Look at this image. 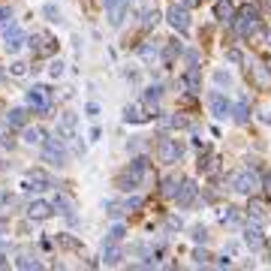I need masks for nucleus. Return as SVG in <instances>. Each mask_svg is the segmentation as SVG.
I'll list each match as a JSON object with an SVG mask.
<instances>
[{
  "instance_id": "obj_1",
  "label": "nucleus",
  "mask_w": 271,
  "mask_h": 271,
  "mask_svg": "<svg viewBox=\"0 0 271 271\" xmlns=\"http://www.w3.org/2000/svg\"><path fill=\"white\" fill-rule=\"evenodd\" d=\"M42 157L51 163V166H63V163H66V148H63V139H61V136L45 139V145H42Z\"/></svg>"
},
{
  "instance_id": "obj_2",
  "label": "nucleus",
  "mask_w": 271,
  "mask_h": 271,
  "mask_svg": "<svg viewBox=\"0 0 271 271\" xmlns=\"http://www.w3.org/2000/svg\"><path fill=\"white\" fill-rule=\"evenodd\" d=\"M160 160L163 163H178L181 154H184V145H181L178 139H160V148H157Z\"/></svg>"
},
{
  "instance_id": "obj_3",
  "label": "nucleus",
  "mask_w": 271,
  "mask_h": 271,
  "mask_svg": "<svg viewBox=\"0 0 271 271\" xmlns=\"http://www.w3.org/2000/svg\"><path fill=\"white\" fill-rule=\"evenodd\" d=\"M48 100H51V87H45V84H36V87H30V94H27V103L36 108V112H48Z\"/></svg>"
},
{
  "instance_id": "obj_4",
  "label": "nucleus",
  "mask_w": 271,
  "mask_h": 271,
  "mask_svg": "<svg viewBox=\"0 0 271 271\" xmlns=\"http://www.w3.org/2000/svg\"><path fill=\"white\" fill-rule=\"evenodd\" d=\"M229 181H232V187L238 190V193H253V190L259 187V178L253 175L250 169H244V172H235V175H232Z\"/></svg>"
},
{
  "instance_id": "obj_5",
  "label": "nucleus",
  "mask_w": 271,
  "mask_h": 271,
  "mask_svg": "<svg viewBox=\"0 0 271 271\" xmlns=\"http://www.w3.org/2000/svg\"><path fill=\"white\" fill-rule=\"evenodd\" d=\"M241 21H238V30H241V36H250V33H259L262 27H259V15H256V9L253 6H247V9H241Z\"/></svg>"
},
{
  "instance_id": "obj_6",
  "label": "nucleus",
  "mask_w": 271,
  "mask_h": 271,
  "mask_svg": "<svg viewBox=\"0 0 271 271\" xmlns=\"http://www.w3.org/2000/svg\"><path fill=\"white\" fill-rule=\"evenodd\" d=\"M154 112H157V108L145 105V103H136V105H126V108H124V121H126V124H142V121H148Z\"/></svg>"
},
{
  "instance_id": "obj_7",
  "label": "nucleus",
  "mask_w": 271,
  "mask_h": 271,
  "mask_svg": "<svg viewBox=\"0 0 271 271\" xmlns=\"http://www.w3.org/2000/svg\"><path fill=\"white\" fill-rule=\"evenodd\" d=\"M169 24H172L178 33H187V30H190V15H187V9L178 6V3H172V6H169Z\"/></svg>"
},
{
  "instance_id": "obj_8",
  "label": "nucleus",
  "mask_w": 271,
  "mask_h": 271,
  "mask_svg": "<svg viewBox=\"0 0 271 271\" xmlns=\"http://www.w3.org/2000/svg\"><path fill=\"white\" fill-rule=\"evenodd\" d=\"M208 105H211V112H214V118H226V115H232V103L220 94V90H214V94H208Z\"/></svg>"
},
{
  "instance_id": "obj_9",
  "label": "nucleus",
  "mask_w": 271,
  "mask_h": 271,
  "mask_svg": "<svg viewBox=\"0 0 271 271\" xmlns=\"http://www.w3.org/2000/svg\"><path fill=\"white\" fill-rule=\"evenodd\" d=\"M51 202H42V199H33V202L27 205V217L30 220H45V217H51Z\"/></svg>"
},
{
  "instance_id": "obj_10",
  "label": "nucleus",
  "mask_w": 271,
  "mask_h": 271,
  "mask_svg": "<svg viewBox=\"0 0 271 271\" xmlns=\"http://www.w3.org/2000/svg\"><path fill=\"white\" fill-rule=\"evenodd\" d=\"M72 133H76V115H72V112H63L61 121H58V136L66 142V139H72Z\"/></svg>"
},
{
  "instance_id": "obj_11",
  "label": "nucleus",
  "mask_w": 271,
  "mask_h": 271,
  "mask_svg": "<svg viewBox=\"0 0 271 271\" xmlns=\"http://www.w3.org/2000/svg\"><path fill=\"white\" fill-rule=\"evenodd\" d=\"M193 196H196V184H193V181H184V184H181L178 190H175V199H178V205H190L193 202Z\"/></svg>"
},
{
  "instance_id": "obj_12",
  "label": "nucleus",
  "mask_w": 271,
  "mask_h": 271,
  "mask_svg": "<svg viewBox=\"0 0 271 271\" xmlns=\"http://www.w3.org/2000/svg\"><path fill=\"white\" fill-rule=\"evenodd\" d=\"M121 256H124V253H121L118 241H105V244H103V262H105V265H118Z\"/></svg>"
},
{
  "instance_id": "obj_13",
  "label": "nucleus",
  "mask_w": 271,
  "mask_h": 271,
  "mask_svg": "<svg viewBox=\"0 0 271 271\" xmlns=\"http://www.w3.org/2000/svg\"><path fill=\"white\" fill-rule=\"evenodd\" d=\"M21 42H24V30L18 27V24H9V30H6V48L9 51H18V48H21Z\"/></svg>"
},
{
  "instance_id": "obj_14",
  "label": "nucleus",
  "mask_w": 271,
  "mask_h": 271,
  "mask_svg": "<svg viewBox=\"0 0 271 271\" xmlns=\"http://www.w3.org/2000/svg\"><path fill=\"white\" fill-rule=\"evenodd\" d=\"M244 241H247L250 250H262V247H265V238H262V232H259L256 226H247V229H244Z\"/></svg>"
},
{
  "instance_id": "obj_15",
  "label": "nucleus",
  "mask_w": 271,
  "mask_h": 271,
  "mask_svg": "<svg viewBox=\"0 0 271 271\" xmlns=\"http://www.w3.org/2000/svg\"><path fill=\"white\" fill-rule=\"evenodd\" d=\"M184 84H187V90H190V94H196V90L202 87V72H199V66H196V63H193V66L184 72Z\"/></svg>"
},
{
  "instance_id": "obj_16",
  "label": "nucleus",
  "mask_w": 271,
  "mask_h": 271,
  "mask_svg": "<svg viewBox=\"0 0 271 271\" xmlns=\"http://www.w3.org/2000/svg\"><path fill=\"white\" fill-rule=\"evenodd\" d=\"M51 208L58 211V214H63L66 220H69L72 226H76V214H72V205H69V199H66V196H58V199L51 202Z\"/></svg>"
},
{
  "instance_id": "obj_17",
  "label": "nucleus",
  "mask_w": 271,
  "mask_h": 271,
  "mask_svg": "<svg viewBox=\"0 0 271 271\" xmlns=\"http://www.w3.org/2000/svg\"><path fill=\"white\" fill-rule=\"evenodd\" d=\"M27 178H30V184H33V187H27V190H48V187H51V178H48L45 172H40V169H33Z\"/></svg>"
},
{
  "instance_id": "obj_18",
  "label": "nucleus",
  "mask_w": 271,
  "mask_h": 271,
  "mask_svg": "<svg viewBox=\"0 0 271 271\" xmlns=\"http://www.w3.org/2000/svg\"><path fill=\"white\" fill-rule=\"evenodd\" d=\"M232 115H235V121H238V124H247V121H250V100H247V97L238 100V103L232 105Z\"/></svg>"
},
{
  "instance_id": "obj_19",
  "label": "nucleus",
  "mask_w": 271,
  "mask_h": 271,
  "mask_svg": "<svg viewBox=\"0 0 271 271\" xmlns=\"http://www.w3.org/2000/svg\"><path fill=\"white\" fill-rule=\"evenodd\" d=\"M214 12H217V18H220V21H235V6L229 3V0H217Z\"/></svg>"
},
{
  "instance_id": "obj_20",
  "label": "nucleus",
  "mask_w": 271,
  "mask_h": 271,
  "mask_svg": "<svg viewBox=\"0 0 271 271\" xmlns=\"http://www.w3.org/2000/svg\"><path fill=\"white\" fill-rule=\"evenodd\" d=\"M163 100V84H151L148 90H145V97H142V103L145 105H151V108H157V103Z\"/></svg>"
},
{
  "instance_id": "obj_21",
  "label": "nucleus",
  "mask_w": 271,
  "mask_h": 271,
  "mask_svg": "<svg viewBox=\"0 0 271 271\" xmlns=\"http://www.w3.org/2000/svg\"><path fill=\"white\" fill-rule=\"evenodd\" d=\"M27 124V112L24 108H12L9 112V126H24Z\"/></svg>"
},
{
  "instance_id": "obj_22",
  "label": "nucleus",
  "mask_w": 271,
  "mask_h": 271,
  "mask_svg": "<svg viewBox=\"0 0 271 271\" xmlns=\"http://www.w3.org/2000/svg\"><path fill=\"white\" fill-rule=\"evenodd\" d=\"M223 223H226V226H238V223H241V211H238V208H226Z\"/></svg>"
},
{
  "instance_id": "obj_23",
  "label": "nucleus",
  "mask_w": 271,
  "mask_h": 271,
  "mask_svg": "<svg viewBox=\"0 0 271 271\" xmlns=\"http://www.w3.org/2000/svg\"><path fill=\"white\" fill-rule=\"evenodd\" d=\"M24 142H30V145L42 142V130H40V126H27V130H24Z\"/></svg>"
},
{
  "instance_id": "obj_24",
  "label": "nucleus",
  "mask_w": 271,
  "mask_h": 271,
  "mask_svg": "<svg viewBox=\"0 0 271 271\" xmlns=\"http://www.w3.org/2000/svg\"><path fill=\"white\" fill-rule=\"evenodd\" d=\"M178 54H181V45H178V42H169V45H166V54H163V61H166V63H175Z\"/></svg>"
},
{
  "instance_id": "obj_25",
  "label": "nucleus",
  "mask_w": 271,
  "mask_h": 271,
  "mask_svg": "<svg viewBox=\"0 0 271 271\" xmlns=\"http://www.w3.org/2000/svg\"><path fill=\"white\" fill-rule=\"evenodd\" d=\"M18 268H24V271H30V268H42L40 265V259H30V256H18V262H15Z\"/></svg>"
},
{
  "instance_id": "obj_26",
  "label": "nucleus",
  "mask_w": 271,
  "mask_h": 271,
  "mask_svg": "<svg viewBox=\"0 0 271 271\" xmlns=\"http://www.w3.org/2000/svg\"><path fill=\"white\" fill-rule=\"evenodd\" d=\"M124 235H126V229L121 223H115L112 229H108V241H124Z\"/></svg>"
},
{
  "instance_id": "obj_27",
  "label": "nucleus",
  "mask_w": 271,
  "mask_h": 271,
  "mask_svg": "<svg viewBox=\"0 0 271 271\" xmlns=\"http://www.w3.org/2000/svg\"><path fill=\"white\" fill-rule=\"evenodd\" d=\"M247 211H250L253 220H265V208H262L259 202H250V208H247Z\"/></svg>"
},
{
  "instance_id": "obj_28",
  "label": "nucleus",
  "mask_w": 271,
  "mask_h": 271,
  "mask_svg": "<svg viewBox=\"0 0 271 271\" xmlns=\"http://www.w3.org/2000/svg\"><path fill=\"white\" fill-rule=\"evenodd\" d=\"M58 244L66 247V250H79V241L76 238H69V235H58Z\"/></svg>"
},
{
  "instance_id": "obj_29",
  "label": "nucleus",
  "mask_w": 271,
  "mask_h": 271,
  "mask_svg": "<svg viewBox=\"0 0 271 271\" xmlns=\"http://www.w3.org/2000/svg\"><path fill=\"white\" fill-rule=\"evenodd\" d=\"M157 21H160V12H157V9H148V12H145V21H142V24H145V27H154Z\"/></svg>"
},
{
  "instance_id": "obj_30",
  "label": "nucleus",
  "mask_w": 271,
  "mask_h": 271,
  "mask_svg": "<svg viewBox=\"0 0 271 271\" xmlns=\"http://www.w3.org/2000/svg\"><path fill=\"white\" fill-rule=\"evenodd\" d=\"M229 82H232V79H229V72H223V69H217V72H214V84H220V87L226 84V87H229Z\"/></svg>"
},
{
  "instance_id": "obj_31",
  "label": "nucleus",
  "mask_w": 271,
  "mask_h": 271,
  "mask_svg": "<svg viewBox=\"0 0 271 271\" xmlns=\"http://www.w3.org/2000/svg\"><path fill=\"white\" fill-rule=\"evenodd\" d=\"M175 184H178L175 178H166V181H163V193H166V196H175V190H178Z\"/></svg>"
},
{
  "instance_id": "obj_32",
  "label": "nucleus",
  "mask_w": 271,
  "mask_h": 271,
  "mask_svg": "<svg viewBox=\"0 0 271 271\" xmlns=\"http://www.w3.org/2000/svg\"><path fill=\"white\" fill-rule=\"evenodd\" d=\"M226 58H229L232 63H241V61H244V58H241V51H238V48H229V51H226Z\"/></svg>"
},
{
  "instance_id": "obj_33",
  "label": "nucleus",
  "mask_w": 271,
  "mask_h": 271,
  "mask_svg": "<svg viewBox=\"0 0 271 271\" xmlns=\"http://www.w3.org/2000/svg\"><path fill=\"white\" fill-rule=\"evenodd\" d=\"M108 214H112L115 220H121V214H124V208H121V205H115V202H108Z\"/></svg>"
},
{
  "instance_id": "obj_34",
  "label": "nucleus",
  "mask_w": 271,
  "mask_h": 271,
  "mask_svg": "<svg viewBox=\"0 0 271 271\" xmlns=\"http://www.w3.org/2000/svg\"><path fill=\"white\" fill-rule=\"evenodd\" d=\"M12 21V9H0V24H9Z\"/></svg>"
},
{
  "instance_id": "obj_35",
  "label": "nucleus",
  "mask_w": 271,
  "mask_h": 271,
  "mask_svg": "<svg viewBox=\"0 0 271 271\" xmlns=\"http://www.w3.org/2000/svg\"><path fill=\"white\" fill-rule=\"evenodd\" d=\"M193 238H196V241H205L208 235H205V229H202V226H196V229H193Z\"/></svg>"
},
{
  "instance_id": "obj_36",
  "label": "nucleus",
  "mask_w": 271,
  "mask_h": 271,
  "mask_svg": "<svg viewBox=\"0 0 271 271\" xmlns=\"http://www.w3.org/2000/svg\"><path fill=\"white\" fill-rule=\"evenodd\" d=\"M61 72H63V63H61V61H54V63H51V76H54V79H58V76H61Z\"/></svg>"
},
{
  "instance_id": "obj_37",
  "label": "nucleus",
  "mask_w": 271,
  "mask_h": 271,
  "mask_svg": "<svg viewBox=\"0 0 271 271\" xmlns=\"http://www.w3.org/2000/svg\"><path fill=\"white\" fill-rule=\"evenodd\" d=\"M208 259H211V256H208V253H205V250H196V262H199V265H205Z\"/></svg>"
},
{
  "instance_id": "obj_38",
  "label": "nucleus",
  "mask_w": 271,
  "mask_h": 271,
  "mask_svg": "<svg viewBox=\"0 0 271 271\" xmlns=\"http://www.w3.org/2000/svg\"><path fill=\"white\" fill-rule=\"evenodd\" d=\"M24 72H27L24 63H12V76H24Z\"/></svg>"
},
{
  "instance_id": "obj_39",
  "label": "nucleus",
  "mask_w": 271,
  "mask_h": 271,
  "mask_svg": "<svg viewBox=\"0 0 271 271\" xmlns=\"http://www.w3.org/2000/svg\"><path fill=\"white\" fill-rule=\"evenodd\" d=\"M45 15L51 18V21H58V18H61V12H58V9H54V6H45Z\"/></svg>"
},
{
  "instance_id": "obj_40",
  "label": "nucleus",
  "mask_w": 271,
  "mask_h": 271,
  "mask_svg": "<svg viewBox=\"0 0 271 271\" xmlns=\"http://www.w3.org/2000/svg\"><path fill=\"white\" fill-rule=\"evenodd\" d=\"M130 208H142V199H126V211Z\"/></svg>"
},
{
  "instance_id": "obj_41",
  "label": "nucleus",
  "mask_w": 271,
  "mask_h": 271,
  "mask_svg": "<svg viewBox=\"0 0 271 271\" xmlns=\"http://www.w3.org/2000/svg\"><path fill=\"white\" fill-rule=\"evenodd\" d=\"M97 112H100V105H97V103H90V105H87V115H90V118H97Z\"/></svg>"
},
{
  "instance_id": "obj_42",
  "label": "nucleus",
  "mask_w": 271,
  "mask_h": 271,
  "mask_svg": "<svg viewBox=\"0 0 271 271\" xmlns=\"http://www.w3.org/2000/svg\"><path fill=\"white\" fill-rule=\"evenodd\" d=\"M187 61L190 63H199V51H187Z\"/></svg>"
},
{
  "instance_id": "obj_43",
  "label": "nucleus",
  "mask_w": 271,
  "mask_h": 271,
  "mask_svg": "<svg viewBox=\"0 0 271 271\" xmlns=\"http://www.w3.org/2000/svg\"><path fill=\"white\" fill-rule=\"evenodd\" d=\"M265 187H268V193H271V175H268V181H265Z\"/></svg>"
},
{
  "instance_id": "obj_44",
  "label": "nucleus",
  "mask_w": 271,
  "mask_h": 271,
  "mask_svg": "<svg viewBox=\"0 0 271 271\" xmlns=\"http://www.w3.org/2000/svg\"><path fill=\"white\" fill-rule=\"evenodd\" d=\"M193 3H196V0H184V6H193Z\"/></svg>"
},
{
  "instance_id": "obj_45",
  "label": "nucleus",
  "mask_w": 271,
  "mask_h": 271,
  "mask_svg": "<svg viewBox=\"0 0 271 271\" xmlns=\"http://www.w3.org/2000/svg\"><path fill=\"white\" fill-rule=\"evenodd\" d=\"M3 108H6V105H3V103H0V112H3Z\"/></svg>"
},
{
  "instance_id": "obj_46",
  "label": "nucleus",
  "mask_w": 271,
  "mask_h": 271,
  "mask_svg": "<svg viewBox=\"0 0 271 271\" xmlns=\"http://www.w3.org/2000/svg\"><path fill=\"white\" fill-rule=\"evenodd\" d=\"M268 45H271V36H268Z\"/></svg>"
}]
</instances>
